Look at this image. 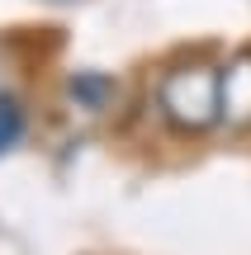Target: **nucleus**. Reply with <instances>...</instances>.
<instances>
[{"mask_svg":"<svg viewBox=\"0 0 251 255\" xmlns=\"http://www.w3.org/2000/svg\"><path fill=\"white\" fill-rule=\"evenodd\" d=\"M19 132H24V109H19L14 95L0 90V151H9L19 142Z\"/></svg>","mask_w":251,"mask_h":255,"instance_id":"obj_3","label":"nucleus"},{"mask_svg":"<svg viewBox=\"0 0 251 255\" xmlns=\"http://www.w3.org/2000/svg\"><path fill=\"white\" fill-rule=\"evenodd\" d=\"M223 123L233 132H251V47H237L223 62Z\"/></svg>","mask_w":251,"mask_h":255,"instance_id":"obj_2","label":"nucleus"},{"mask_svg":"<svg viewBox=\"0 0 251 255\" xmlns=\"http://www.w3.org/2000/svg\"><path fill=\"white\" fill-rule=\"evenodd\" d=\"M223 66L204 62V57H185V62L166 66L157 81V109L176 132H204V128L223 123Z\"/></svg>","mask_w":251,"mask_h":255,"instance_id":"obj_1","label":"nucleus"}]
</instances>
